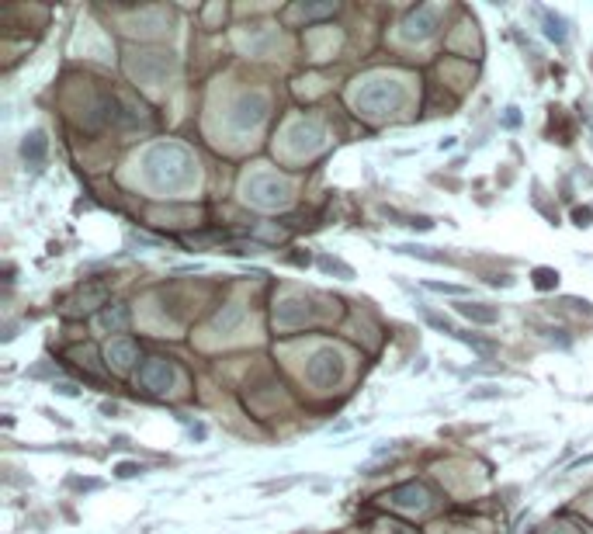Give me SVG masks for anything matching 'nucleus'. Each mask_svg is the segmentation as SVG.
<instances>
[{
  "label": "nucleus",
  "instance_id": "7ed1b4c3",
  "mask_svg": "<svg viewBox=\"0 0 593 534\" xmlns=\"http://www.w3.org/2000/svg\"><path fill=\"white\" fill-rule=\"evenodd\" d=\"M28 153L38 160L42 153H46V135L42 132H31V135H25V160H28Z\"/></svg>",
  "mask_w": 593,
  "mask_h": 534
},
{
  "label": "nucleus",
  "instance_id": "f257e3e1",
  "mask_svg": "<svg viewBox=\"0 0 593 534\" xmlns=\"http://www.w3.org/2000/svg\"><path fill=\"white\" fill-rule=\"evenodd\" d=\"M455 309H458V313L465 316V320H472V323H486V326H489V323H496V320H500V316H496V309H486V305H472V302H458Z\"/></svg>",
  "mask_w": 593,
  "mask_h": 534
},
{
  "label": "nucleus",
  "instance_id": "0eeeda50",
  "mask_svg": "<svg viewBox=\"0 0 593 534\" xmlns=\"http://www.w3.org/2000/svg\"><path fill=\"white\" fill-rule=\"evenodd\" d=\"M576 222H579V226H590V212H576Z\"/></svg>",
  "mask_w": 593,
  "mask_h": 534
},
{
  "label": "nucleus",
  "instance_id": "39448f33",
  "mask_svg": "<svg viewBox=\"0 0 593 534\" xmlns=\"http://www.w3.org/2000/svg\"><path fill=\"white\" fill-rule=\"evenodd\" d=\"M115 472H118L122 479H132V476H142L146 468H142V465H132V461H122V465H118Z\"/></svg>",
  "mask_w": 593,
  "mask_h": 534
},
{
  "label": "nucleus",
  "instance_id": "f03ea898",
  "mask_svg": "<svg viewBox=\"0 0 593 534\" xmlns=\"http://www.w3.org/2000/svg\"><path fill=\"white\" fill-rule=\"evenodd\" d=\"M538 14L545 18V35L555 38V42H566V21L559 14H552V11H538Z\"/></svg>",
  "mask_w": 593,
  "mask_h": 534
},
{
  "label": "nucleus",
  "instance_id": "423d86ee",
  "mask_svg": "<svg viewBox=\"0 0 593 534\" xmlns=\"http://www.w3.org/2000/svg\"><path fill=\"white\" fill-rule=\"evenodd\" d=\"M520 118H517V108H507V125H517Z\"/></svg>",
  "mask_w": 593,
  "mask_h": 534
},
{
  "label": "nucleus",
  "instance_id": "20e7f679",
  "mask_svg": "<svg viewBox=\"0 0 593 534\" xmlns=\"http://www.w3.org/2000/svg\"><path fill=\"white\" fill-rule=\"evenodd\" d=\"M535 278H538V288H552V285H559V274H555V271H548V267H538V271H535Z\"/></svg>",
  "mask_w": 593,
  "mask_h": 534
}]
</instances>
